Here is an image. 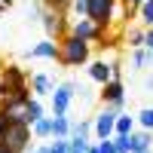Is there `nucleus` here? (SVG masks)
<instances>
[{
    "instance_id": "4468645a",
    "label": "nucleus",
    "mask_w": 153,
    "mask_h": 153,
    "mask_svg": "<svg viewBox=\"0 0 153 153\" xmlns=\"http://www.w3.org/2000/svg\"><path fill=\"white\" fill-rule=\"evenodd\" d=\"M129 141H132V153H144V150H150L153 135H150V129H144V132H138V135H129Z\"/></svg>"
},
{
    "instance_id": "6ab92c4d",
    "label": "nucleus",
    "mask_w": 153,
    "mask_h": 153,
    "mask_svg": "<svg viewBox=\"0 0 153 153\" xmlns=\"http://www.w3.org/2000/svg\"><path fill=\"white\" fill-rule=\"evenodd\" d=\"M132 129H135V120L120 113V117H117V132H113V135H132Z\"/></svg>"
},
{
    "instance_id": "39448f33",
    "label": "nucleus",
    "mask_w": 153,
    "mask_h": 153,
    "mask_svg": "<svg viewBox=\"0 0 153 153\" xmlns=\"http://www.w3.org/2000/svg\"><path fill=\"white\" fill-rule=\"evenodd\" d=\"M28 101H31V95H25V98H3V101H0V120H19V123L31 126Z\"/></svg>"
},
{
    "instance_id": "1a4fd4ad",
    "label": "nucleus",
    "mask_w": 153,
    "mask_h": 153,
    "mask_svg": "<svg viewBox=\"0 0 153 153\" xmlns=\"http://www.w3.org/2000/svg\"><path fill=\"white\" fill-rule=\"evenodd\" d=\"M101 101L120 110L123 101H126V86H123V80H107V83H101Z\"/></svg>"
},
{
    "instance_id": "f3484780",
    "label": "nucleus",
    "mask_w": 153,
    "mask_h": 153,
    "mask_svg": "<svg viewBox=\"0 0 153 153\" xmlns=\"http://www.w3.org/2000/svg\"><path fill=\"white\" fill-rule=\"evenodd\" d=\"M123 40L129 43L132 49H138V46H144V31H138V28H129V25H126V34H123Z\"/></svg>"
},
{
    "instance_id": "bb28decb",
    "label": "nucleus",
    "mask_w": 153,
    "mask_h": 153,
    "mask_svg": "<svg viewBox=\"0 0 153 153\" xmlns=\"http://www.w3.org/2000/svg\"><path fill=\"white\" fill-rule=\"evenodd\" d=\"M95 147H98V153H117V144H113V138H101Z\"/></svg>"
},
{
    "instance_id": "b1692460",
    "label": "nucleus",
    "mask_w": 153,
    "mask_h": 153,
    "mask_svg": "<svg viewBox=\"0 0 153 153\" xmlns=\"http://www.w3.org/2000/svg\"><path fill=\"white\" fill-rule=\"evenodd\" d=\"M68 141H71V153H86L89 150V141H86V138H68Z\"/></svg>"
},
{
    "instance_id": "2eb2a0df",
    "label": "nucleus",
    "mask_w": 153,
    "mask_h": 153,
    "mask_svg": "<svg viewBox=\"0 0 153 153\" xmlns=\"http://www.w3.org/2000/svg\"><path fill=\"white\" fill-rule=\"evenodd\" d=\"M52 135L55 138H71V120H68V113L52 117Z\"/></svg>"
},
{
    "instance_id": "72a5a7b5",
    "label": "nucleus",
    "mask_w": 153,
    "mask_h": 153,
    "mask_svg": "<svg viewBox=\"0 0 153 153\" xmlns=\"http://www.w3.org/2000/svg\"><path fill=\"white\" fill-rule=\"evenodd\" d=\"M147 89H153V76H147Z\"/></svg>"
},
{
    "instance_id": "aec40b11",
    "label": "nucleus",
    "mask_w": 153,
    "mask_h": 153,
    "mask_svg": "<svg viewBox=\"0 0 153 153\" xmlns=\"http://www.w3.org/2000/svg\"><path fill=\"white\" fill-rule=\"evenodd\" d=\"M144 65H150V49L138 46L135 52H132V68H144Z\"/></svg>"
},
{
    "instance_id": "f704fd0d",
    "label": "nucleus",
    "mask_w": 153,
    "mask_h": 153,
    "mask_svg": "<svg viewBox=\"0 0 153 153\" xmlns=\"http://www.w3.org/2000/svg\"><path fill=\"white\" fill-rule=\"evenodd\" d=\"M144 153H153V150H144Z\"/></svg>"
},
{
    "instance_id": "f8f14e48",
    "label": "nucleus",
    "mask_w": 153,
    "mask_h": 153,
    "mask_svg": "<svg viewBox=\"0 0 153 153\" xmlns=\"http://www.w3.org/2000/svg\"><path fill=\"white\" fill-rule=\"evenodd\" d=\"M52 76H46V74H34L31 76V92L34 98H43V95H52Z\"/></svg>"
},
{
    "instance_id": "dca6fc26",
    "label": "nucleus",
    "mask_w": 153,
    "mask_h": 153,
    "mask_svg": "<svg viewBox=\"0 0 153 153\" xmlns=\"http://www.w3.org/2000/svg\"><path fill=\"white\" fill-rule=\"evenodd\" d=\"M31 129H34L37 138H49V135H52V117H40V120H34Z\"/></svg>"
},
{
    "instance_id": "cd10ccee",
    "label": "nucleus",
    "mask_w": 153,
    "mask_h": 153,
    "mask_svg": "<svg viewBox=\"0 0 153 153\" xmlns=\"http://www.w3.org/2000/svg\"><path fill=\"white\" fill-rule=\"evenodd\" d=\"M120 3L126 6V12H129V19H132V16H135V12H138V6H141V3H144V0H120Z\"/></svg>"
},
{
    "instance_id": "c756f323",
    "label": "nucleus",
    "mask_w": 153,
    "mask_h": 153,
    "mask_svg": "<svg viewBox=\"0 0 153 153\" xmlns=\"http://www.w3.org/2000/svg\"><path fill=\"white\" fill-rule=\"evenodd\" d=\"M110 80H123V68H120V61H110Z\"/></svg>"
},
{
    "instance_id": "2f4dec72",
    "label": "nucleus",
    "mask_w": 153,
    "mask_h": 153,
    "mask_svg": "<svg viewBox=\"0 0 153 153\" xmlns=\"http://www.w3.org/2000/svg\"><path fill=\"white\" fill-rule=\"evenodd\" d=\"M12 6V0H0V12H3V9H9Z\"/></svg>"
},
{
    "instance_id": "7ed1b4c3",
    "label": "nucleus",
    "mask_w": 153,
    "mask_h": 153,
    "mask_svg": "<svg viewBox=\"0 0 153 153\" xmlns=\"http://www.w3.org/2000/svg\"><path fill=\"white\" fill-rule=\"evenodd\" d=\"M28 95V74L19 65L0 68V98H25Z\"/></svg>"
},
{
    "instance_id": "412c9836",
    "label": "nucleus",
    "mask_w": 153,
    "mask_h": 153,
    "mask_svg": "<svg viewBox=\"0 0 153 153\" xmlns=\"http://www.w3.org/2000/svg\"><path fill=\"white\" fill-rule=\"evenodd\" d=\"M89 132H92V123H89V120H80V123H71V135H74V138H86Z\"/></svg>"
},
{
    "instance_id": "a878e982",
    "label": "nucleus",
    "mask_w": 153,
    "mask_h": 153,
    "mask_svg": "<svg viewBox=\"0 0 153 153\" xmlns=\"http://www.w3.org/2000/svg\"><path fill=\"white\" fill-rule=\"evenodd\" d=\"M138 120H141L144 129H150V132H153V107H144L141 113H138Z\"/></svg>"
},
{
    "instance_id": "9b49d317",
    "label": "nucleus",
    "mask_w": 153,
    "mask_h": 153,
    "mask_svg": "<svg viewBox=\"0 0 153 153\" xmlns=\"http://www.w3.org/2000/svg\"><path fill=\"white\" fill-rule=\"evenodd\" d=\"M25 55H31V58H52V61H58V43H55V40H43V43L31 46Z\"/></svg>"
},
{
    "instance_id": "20e7f679",
    "label": "nucleus",
    "mask_w": 153,
    "mask_h": 153,
    "mask_svg": "<svg viewBox=\"0 0 153 153\" xmlns=\"http://www.w3.org/2000/svg\"><path fill=\"white\" fill-rule=\"evenodd\" d=\"M40 25L46 28V37L49 40H65L71 34V25H68V9H55V6H46L43 3V16H40Z\"/></svg>"
},
{
    "instance_id": "0eeeda50",
    "label": "nucleus",
    "mask_w": 153,
    "mask_h": 153,
    "mask_svg": "<svg viewBox=\"0 0 153 153\" xmlns=\"http://www.w3.org/2000/svg\"><path fill=\"white\" fill-rule=\"evenodd\" d=\"M117 3L120 0H89V19L101 28H107L113 22V12H117Z\"/></svg>"
},
{
    "instance_id": "9d476101",
    "label": "nucleus",
    "mask_w": 153,
    "mask_h": 153,
    "mask_svg": "<svg viewBox=\"0 0 153 153\" xmlns=\"http://www.w3.org/2000/svg\"><path fill=\"white\" fill-rule=\"evenodd\" d=\"M71 34H76V37H83V40H89V43H98L101 40V25H95L92 19H76L74 25H71Z\"/></svg>"
},
{
    "instance_id": "f03ea898",
    "label": "nucleus",
    "mask_w": 153,
    "mask_h": 153,
    "mask_svg": "<svg viewBox=\"0 0 153 153\" xmlns=\"http://www.w3.org/2000/svg\"><path fill=\"white\" fill-rule=\"evenodd\" d=\"M89 61V40L76 34H68L65 40H58V65L65 68H80Z\"/></svg>"
},
{
    "instance_id": "c85d7f7f",
    "label": "nucleus",
    "mask_w": 153,
    "mask_h": 153,
    "mask_svg": "<svg viewBox=\"0 0 153 153\" xmlns=\"http://www.w3.org/2000/svg\"><path fill=\"white\" fill-rule=\"evenodd\" d=\"M46 6H55V9H71V0H43Z\"/></svg>"
},
{
    "instance_id": "7c9ffc66",
    "label": "nucleus",
    "mask_w": 153,
    "mask_h": 153,
    "mask_svg": "<svg viewBox=\"0 0 153 153\" xmlns=\"http://www.w3.org/2000/svg\"><path fill=\"white\" fill-rule=\"evenodd\" d=\"M144 46H147V49H150V52H153V28H150V31L144 34Z\"/></svg>"
},
{
    "instance_id": "4be33fe9",
    "label": "nucleus",
    "mask_w": 153,
    "mask_h": 153,
    "mask_svg": "<svg viewBox=\"0 0 153 153\" xmlns=\"http://www.w3.org/2000/svg\"><path fill=\"white\" fill-rule=\"evenodd\" d=\"M49 153H71V141L68 138H55V141L49 144Z\"/></svg>"
},
{
    "instance_id": "6e6552de",
    "label": "nucleus",
    "mask_w": 153,
    "mask_h": 153,
    "mask_svg": "<svg viewBox=\"0 0 153 153\" xmlns=\"http://www.w3.org/2000/svg\"><path fill=\"white\" fill-rule=\"evenodd\" d=\"M117 117H120V110L107 104V107L92 120V129H95V135H98V141H101V138H110L113 132H117Z\"/></svg>"
},
{
    "instance_id": "ddd939ff",
    "label": "nucleus",
    "mask_w": 153,
    "mask_h": 153,
    "mask_svg": "<svg viewBox=\"0 0 153 153\" xmlns=\"http://www.w3.org/2000/svg\"><path fill=\"white\" fill-rule=\"evenodd\" d=\"M89 76L95 83H107L110 80V61H92L89 65Z\"/></svg>"
},
{
    "instance_id": "a211bd4d",
    "label": "nucleus",
    "mask_w": 153,
    "mask_h": 153,
    "mask_svg": "<svg viewBox=\"0 0 153 153\" xmlns=\"http://www.w3.org/2000/svg\"><path fill=\"white\" fill-rule=\"evenodd\" d=\"M138 19H141L147 28H153V0H144V3L138 6Z\"/></svg>"
},
{
    "instance_id": "5701e85b",
    "label": "nucleus",
    "mask_w": 153,
    "mask_h": 153,
    "mask_svg": "<svg viewBox=\"0 0 153 153\" xmlns=\"http://www.w3.org/2000/svg\"><path fill=\"white\" fill-rule=\"evenodd\" d=\"M113 144H117V153H132V141H129V135H117V138H113Z\"/></svg>"
},
{
    "instance_id": "393cba45",
    "label": "nucleus",
    "mask_w": 153,
    "mask_h": 153,
    "mask_svg": "<svg viewBox=\"0 0 153 153\" xmlns=\"http://www.w3.org/2000/svg\"><path fill=\"white\" fill-rule=\"evenodd\" d=\"M71 9H74L80 19H86V16H89V0H71Z\"/></svg>"
},
{
    "instance_id": "423d86ee",
    "label": "nucleus",
    "mask_w": 153,
    "mask_h": 153,
    "mask_svg": "<svg viewBox=\"0 0 153 153\" xmlns=\"http://www.w3.org/2000/svg\"><path fill=\"white\" fill-rule=\"evenodd\" d=\"M74 98H76V83H74V80L55 86V89H52V117H58V113H68V107H71Z\"/></svg>"
},
{
    "instance_id": "f257e3e1",
    "label": "nucleus",
    "mask_w": 153,
    "mask_h": 153,
    "mask_svg": "<svg viewBox=\"0 0 153 153\" xmlns=\"http://www.w3.org/2000/svg\"><path fill=\"white\" fill-rule=\"evenodd\" d=\"M34 153L31 126L19 120H0V153Z\"/></svg>"
},
{
    "instance_id": "473e14b6",
    "label": "nucleus",
    "mask_w": 153,
    "mask_h": 153,
    "mask_svg": "<svg viewBox=\"0 0 153 153\" xmlns=\"http://www.w3.org/2000/svg\"><path fill=\"white\" fill-rule=\"evenodd\" d=\"M34 153H49V147H34Z\"/></svg>"
}]
</instances>
